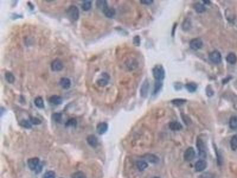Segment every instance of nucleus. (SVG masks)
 Here are the masks:
<instances>
[{
	"instance_id": "1",
	"label": "nucleus",
	"mask_w": 237,
	"mask_h": 178,
	"mask_svg": "<svg viewBox=\"0 0 237 178\" xmlns=\"http://www.w3.org/2000/svg\"><path fill=\"white\" fill-rule=\"evenodd\" d=\"M152 73L156 81H161L165 78V72L161 65H156L152 69Z\"/></svg>"
},
{
	"instance_id": "2",
	"label": "nucleus",
	"mask_w": 237,
	"mask_h": 178,
	"mask_svg": "<svg viewBox=\"0 0 237 178\" xmlns=\"http://www.w3.org/2000/svg\"><path fill=\"white\" fill-rule=\"evenodd\" d=\"M66 14L72 20L76 21L79 19L80 11L78 7L75 5H71L66 10Z\"/></svg>"
},
{
	"instance_id": "3",
	"label": "nucleus",
	"mask_w": 237,
	"mask_h": 178,
	"mask_svg": "<svg viewBox=\"0 0 237 178\" xmlns=\"http://www.w3.org/2000/svg\"><path fill=\"white\" fill-rule=\"evenodd\" d=\"M196 146L198 149V151H199V157L201 158L202 160L205 159L206 157V151L205 149V146L204 141H203V140L201 138H197Z\"/></svg>"
},
{
	"instance_id": "4",
	"label": "nucleus",
	"mask_w": 237,
	"mask_h": 178,
	"mask_svg": "<svg viewBox=\"0 0 237 178\" xmlns=\"http://www.w3.org/2000/svg\"><path fill=\"white\" fill-rule=\"evenodd\" d=\"M27 165L31 171H36L38 172V169H41L40 166V160L37 157L30 158L27 160Z\"/></svg>"
},
{
	"instance_id": "5",
	"label": "nucleus",
	"mask_w": 237,
	"mask_h": 178,
	"mask_svg": "<svg viewBox=\"0 0 237 178\" xmlns=\"http://www.w3.org/2000/svg\"><path fill=\"white\" fill-rule=\"evenodd\" d=\"M209 58L211 62L214 64H220L222 62V55L218 50H214L210 53Z\"/></svg>"
},
{
	"instance_id": "6",
	"label": "nucleus",
	"mask_w": 237,
	"mask_h": 178,
	"mask_svg": "<svg viewBox=\"0 0 237 178\" xmlns=\"http://www.w3.org/2000/svg\"><path fill=\"white\" fill-rule=\"evenodd\" d=\"M195 157V151L193 147H189L184 152V159L186 162H191Z\"/></svg>"
},
{
	"instance_id": "7",
	"label": "nucleus",
	"mask_w": 237,
	"mask_h": 178,
	"mask_svg": "<svg viewBox=\"0 0 237 178\" xmlns=\"http://www.w3.org/2000/svg\"><path fill=\"white\" fill-rule=\"evenodd\" d=\"M50 66H51V69L52 71H60L63 69L64 64L60 59H56L52 62Z\"/></svg>"
},
{
	"instance_id": "8",
	"label": "nucleus",
	"mask_w": 237,
	"mask_h": 178,
	"mask_svg": "<svg viewBox=\"0 0 237 178\" xmlns=\"http://www.w3.org/2000/svg\"><path fill=\"white\" fill-rule=\"evenodd\" d=\"M203 46V42L200 38H195L190 42V47L191 49L196 50Z\"/></svg>"
},
{
	"instance_id": "9",
	"label": "nucleus",
	"mask_w": 237,
	"mask_h": 178,
	"mask_svg": "<svg viewBox=\"0 0 237 178\" xmlns=\"http://www.w3.org/2000/svg\"><path fill=\"white\" fill-rule=\"evenodd\" d=\"M149 87V83L147 79H146L143 82L141 90H140V94L142 97H147L148 95V93Z\"/></svg>"
},
{
	"instance_id": "10",
	"label": "nucleus",
	"mask_w": 237,
	"mask_h": 178,
	"mask_svg": "<svg viewBox=\"0 0 237 178\" xmlns=\"http://www.w3.org/2000/svg\"><path fill=\"white\" fill-rule=\"evenodd\" d=\"M207 167V163L204 160H199L195 164V169L197 172H200L204 171Z\"/></svg>"
},
{
	"instance_id": "11",
	"label": "nucleus",
	"mask_w": 237,
	"mask_h": 178,
	"mask_svg": "<svg viewBox=\"0 0 237 178\" xmlns=\"http://www.w3.org/2000/svg\"><path fill=\"white\" fill-rule=\"evenodd\" d=\"M87 141L88 144L92 147H96L98 146V138L94 135H88L87 138Z\"/></svg>"
},
{
	"instance_id": "12",
	"label": "nucleus",
	"mask_w": 237,
	"mask_h": 178,
	"mask_svg": "<svg viewBox=\"0 0 237 178\" xmlns=\"http://www.w3.org/2000/svg\"><path fill=\"white\" fill-rule=\"evenodd\" d=\"M108 130V125L106 122H101L97 126V132L98 134H103L107 132Z\"/></svg>"
},
{
	"instance_id": "13",
	"label": "nucleus",
	"mask_w": 237,
	"mask_h": 178,
	"mask_svg": "<svg viewBox=\"0 0 237 178\" xmlns=\"http://www.w3.org/2000/svg\"><path fill=\"white\" fill-rule=\"evenodd\" d=\"M59 84H60L61 86L64 89H68L71 85L70 80L66 77L61 78L60 81H59Z\"/></svg>"
},
{
	"instance_id": "14",
	"label": "nucleus",
	"mask_w": 237,
	"mask_h": 178,
	"mask_svg": "<svg viewBox=\"0 0 237 178\" xmlns=\"http://www.w3.org/2000/svg\"><path fill=\"white\" fill-rule=\"evenodd\" d=\"M49 101L55 105H59L62 103V99L59 96L54 95L49 98Z\"/></svg>"
},
{
	"instance_id": "15",
	"label": "nucleus",
	"mask_w": 237,
	"mask_h": 178,
	"mask_svg": "<svg viewBox=\"0 0 237 178\" xmlns=\"http://www.w3.org/2000/svg\"><path fill=\"white\" fill-rule=\"evenodd\" d=\"M169 128L172 131H180L183 128V126L181 125V124L179 122H177V121H174V122H171L169 124Z\"/></svg>"
},
{
	"instance_id": "16",
	"label": "nucleus",
	"mask_w": 237,
	"mask_h": 178,
	"mask_svg": "<svg viewBox=\"0 0 237 178\" xmlns=\"http://www.w3.org/2000/svg\"><path fill=\"white\" fill-rule=\"evenodd\" d=\"M145 159L152 163H157L159 162V158L155 154H147L144 156Z\"/></svg>"
},
{
	"instance_id": "17",
	"label": "nucleus",
	"mask_w": 237,
	"mask_h": 178,
	"mask_svg": "<svg viewBox=\"0 0 237 178\" xmlns=\"http://www.w3.org/2000/svg\"><path fill=\"white\" fill-rule=\"evenodd\" d=\"M185 87L189 92L194 93L197 90L198 86L197 84L194 83H189L185 84Z\"/></svg>"
},
{
	"instance_id": "18",
	"label": "nucleus",
	"mask_w": 237,
	"mask_h": 178,
	"mask_svg": "<svg viewBox=\"0 0 237 178\" xmlns=\"http://www.w3.org/2000/svg\"><path fill=\"white\" fill-rule=\"evenodd\" d=\"M226 61L230 64H235L237 61V57L234 53H230L226 56Z\"/></svg>"
},
{
	"instance_id": "19",
	"label": "nucleus",
	"mask_w": 237,
	"mask_h": 178,
	"mask_svg": "<svg viewBox=\"0 0 237 178\" xmlns=\"http://www.w3.org/2000/svg\"><path fill=\"white\" fill-rule=\"evenodd\" d=\"M96 5L98 8H99L101 10H102L103 12H104L108 8L106 1H97Z\"/></svg>"
},
{
	"instance_id": "20",
	"label": "nucleus",
	"mask_w": 237,
	"mask_h": 178,
	"mask_svg": "<svg viewBox=\"0 0 237 178\" xmlns=\"http://www.w3.org/2000/svg\"><path fill=\"white\" fill-rule=\"evenodd\" d=\"M229 125L232 130L237 129V116H232L231 117L229 121Z\"/></svg>"
},
{
	"instance_id": "21",
	"label": "nucleus",
	"mask_w": 237,
	"mask_h": 178,
	"mask_svg": "<svg viewBox=\"0 0 237 178\" xmlns=\"http://www.w3.org/2000/svg\"><path fill=\"white\" fill-rule=\"evenodd\" d=\"M163 84L161 83V81H156L154 84V89L153 90V93L152 94L155 95L159 92V91L161 90L162 87H163Z\"/></svg>"
},
{
	"instance_id": "22",
	"label": "nucleus",
	"mask_w": 237,
	"mask_h": 178,
	"mask_svg": "<svg viewBox=\"0 0 237 178\" xmlns=\"http://www.w3.org/2000/svg\"><path fill=\"white\" fill-rule=\"evenodd\" d=\"M126 65H127V66H128V69L133 70L135 69V68L137 67L138 62L135 59H129V60H128Z\"/></svg>"
},
{
	"instance_id": "23",
	"label": "nucleus",
	"mask_w": 237,
	"mask_h": 178,
	"mask_svg": "<svg viewBox=\"0 0 237 178\" xmlns=\"http://www.w3.org/2000/svg\"><path fill=\"white\" fill-rule=\"evenodd\" d=\"M34 103L35 106L39 108H44L45 107L44 101L41 97H37L34 100Z\"/></svg>"
},
{
	"instance_id": "24",
	"label": "nucleus",
	"mask_w": 237,
	"mask_h": 178,
	"mask_svg": "<svg viewBox=\"0 0 237 178\" xmlns=\"http://www.w3.org/2000/svg\"><path fill=\"white\" fill-rule=\"evenodd\" d=\"M194 10H195L198 13H204L206 10V8L204 6V5H203L202 4H200V3L196 4L195 5H194Z\"/></svg>"
},
{
	"instance_id": "25",
	"label": "nucleus",
	"mask_w": 237,
	"mask_h": 178,
	"mask_svg": "<svg viewBox=\"0 0 237 178\" xmlns=\"http://www.w3.org/2000/svg\"><path fill=\"white\" fill-rule=\"evenodd\" d=\"M103 13L108 18H112L116 14V11L114 8H108L106 10H105Z\"/></svg>"
},
{
	"instance_id": "26",
	"label": "nucleus",
	"mask_w": 237,
	"mask_h": 178,
	"mask_svg": "<svg viewBox=\"0 0 237 178\" xmlns=\"http://www.w3.org/2000/svg\"><path fill=\"white\" fill-rule=\"evenodd\" d=\"M137 166L138 169L140 171H144L146 168H147V167L148 166L147 163L145 161H143V160H140L138 161V162L137 163Z\"/></svg>"
},
{
	"instance_id": "27",
	"label": "nucleus",
	"mask_w": 237,
	"mask_h": 178,
	"mask_svg": "<svg viewBox=\"0 0 237 178\" xmlns=\"http://www.w3.org/2000/svg\"><path fill=\"white\" fill-rule=\"evenodd\" d=\"M186 100L185 99H175L171 100V103L176 106H180L183 105H184V103H186Z\"/></svg>"
},
{
	"instance_id": "28",
	"label": "nucleus",
	"mask_w": 237,
	"mask_h": 178,
	"mask_svg": "<svg viewBox=\"0 0 237 178\" xmlns=\"http://www.w3.org/2000/svg\"><path fill=\"white\" fill-rule=\"evenodd\" d=\"M5 79L8 83H13L15 81V77L10 72H7L5 74Z\"/></svg>"
},
{
	"instance_id": "29",
	"label": "nucleus",
	"mask_w": 237,
	"mask_h": 178,
	"mask_svg": "<svg viewBox=\"0 0 237 178\" xmlns=\"http://www.w3.org/2000/svg\"><path fill=\"white\" fill-rule=\"evenodd\" d=\"M230 146L233 151L237 149V135H235L231 138L230 141Z\"/></svg>"
},
{
	"instance_id": "30",
	"label": "nucleus",
	"mask_w": 237,
	"mask_h": 178,
	"mask_svg": "<svg viewBox=\"0 0 237 178\" xmlns=\"http://www.w3.org/2000/svg\"><path fill=\"white\" fill-rule=\"evenodd\" d=\"M191 28V22L190 19H186L184 20L182 24V29L184 31L189 30Z\"/></svg>"
},
{
	"instance_id": "31",
	"label": "nucleus",
	"mask_w": 237,
	"mask_h": 178,
	"mask_svg": "<svg viewBox=\"0 0 237 178\" xmlns=\"http://www.w3.org/2000/svg\"><path fill=\"white\" fill-rule=\"evenodd\" d=\"M91 8V1H84L81 5V8L84 11H88Z\"/></svg>"
},
{
	"instance_id": "32",
	"label": "nucleus",
	"mask_w": 237,
	"mask_h": 178,
	"mask_svg": "<svg viewBox=\"0 0 237 178\" xmlns=\"http://www.w3.org/2000/svg\"><path fill=\"white\" fill-rule=\"evenodd\" d=\"M108 80H109L108 79H105L104 77H102L101 79H98L97 81V85L98 86H100V87H105V86H106L107 85V84H108Z\"/></svg>"
},
{
	"instance_id": "33",
	"label": "nucleus",
	"mask_w": 237,
	"mask_h": 178,
	"mask_svg": "<svg viewBox=\"0 0 237 178\" xmlns=\"http://www.w3.org/2000/svg\"><path fill=\"white\" fill-rule=\"evenodd\" d=\"M77 125V121L75 120V118H71L70 120L67 121V122L65 124V126L68 127V126H76Z\"/></svg>"
},
{
	"instance_id": "34",
	"label": "nucleus",
	"mask_w": 237,
	"mask_h": 178,
	"mask_svg": "<svg viewBox=\"0 0 237 178\" xmlns=\"http://www.w3.org/2000/svg\"><path fill=\"white\" fill-rule=\"evenodd\" d=\"M72 178H87V176L83 172L78 171L73 173Z\"/></svg>"
},
{
	"instance_id": "35",
	"label": "nucleus",
	"mask_w": 237,
	"mask_h": 178,
	"mask_svg": "<svg viewBox=\"0 0 237 178\" xmlns=\"http://www.w3.org/2000/svg\"><path fill=\"white\" fill-rule=\"evenodd\" d=\"M52 119L56 122H60L62 120V114L60 113H55L52 115Z\"/></svg>"
},
{
	"instance_id": "36",
	"label": "nucleus",
	"mask_w": 237,
	"mask_h": 178,
	"mask_svg": "<svg viewBox=\"0 0 237 178\" xmlns=\"http://www.w3.org/2000/svg\"><path fill=\"white\" fill-rule=\"evenodd\" d=\"M20 125L24 127V128H26L27 129H30L31 128V124L30 121L29 122L27 120H22L20 122Z\"/></svg>"
},
{
	"instance_id": "37",
	"label": "nucleus",
	"mask_w": 237,
	"mask_h": 178,
	"mask_svg": "<svg viewBox=\"0 0 237 178\" xmlns=\"http://www.w3.org/2000/svg\"><path fill=\"white\" fill-rule=\"evenodd\" d=\"M42 178H55V173L52 171H48L44 174Z\"/></svg>"
},
{
	"instance_id": "38",
	"label": "nucleus",
	"mask_w": 237,
	"mask_h": 178,
	"mask_svg": "<svg viewBox=\"0 0 237 178\" xmlns=\"http://www.w3.org/2000/svg\"><path fill=\"white\" fill-rule=\"evenodd\" d=\"M199 178H215V176L214 174L209 173V172H205L202 173Z\"/></svg>"
},
{
	"instance_id": "39",
	"label": "nucleus",
	"mask_w": 237,
	"mask_h": 178,
	"mask_svg": "<svg viewBox=\"0 0 237 178\" xmlns=\"http://www.w3.org/2000/svg\"><path fill=\"white\" fill-rule=\"evenodd\" d=\"M206 95L208 97H211L214 94V91L212 89V88L210 86H208L206 89Z\"/></svg>"
},
{
	"instance_id": "40",
	"label": "nucleus",
	"mask_w": 237,
	"mask_h": 178,
	"mask_svg": "<svg viewBox=\"0 0 237 178\" xmlns=\"http://www.w3.org/2000/svg\"><path fill=\"white\" fill-rule=\"evenodd\" d=\"M133 43L135 46H139L140 44H141V38H140V37L138 35L135 36L133 39Z\"/></svg>"
},
{
	"instance_id": "41",
	"label": "nucleus",
	"mask_w": 237,
	"mask_h": 178,
	"mask_svg": "<svg viewBox=\"0 0 237 178\" xmlns=\"http://www.w3.org/2000/svg\"><path fill=\"white\" fill-rule=\"evenodd\" d=\"M30 122L33 124V125H39L41 124V121L39 119L35 118V117H31L30 118Z\"/></svg>"
},
{
	"instance_id": "42",
	"label": "nucleus",
	"mask_w": 237,
	"mask_h": 178,
	"mask_svg": "<svg viewBox=\"0 0 237 178\" xmlns=\"http://www.w3.org/2000/svg\"><path fill=\"white\" fill-rule=\"evenodd\" d=\"M141 2L142 4H147V5H149V4H151L152 3H153L154 1H152V0H141Z\"/></svg>"
},
{
	"instance_id": "43",
	"label": "nucleus",
	"mask_w": 237,
	"mask_h": 178,
	"mask_svg": "<svg viewBox=\"0 0 237 178\" xmlns=\"http://www.w3.org/2000/svg\"><path fill=\"white\" fill-rule=\"evenodd\" d=\"M177 24L176 23H175L174 24V25L173 26V29H172V35H173V36H174V33H175V28H176V26H177Z\"/></svg>"
},
{
	"instance_id": "44",
	"label": "nucleus",
	"mask_w": 237,
	"mask_h": 178,
	"mask_svg": "<svg viewBox=\"0 0 237 178\" xmlns=\"http://www.w3.org/2000/svg\"><path fill=\"white\" fill-rule=\"evenodd\" d=\"M204 1V3L206 4H209L210 3V1H205V0H204V1Z\"/></svg>"
},
{
	"instance_id": "45",
	"label": "nucleus",
	"mask_w": 237,
	"mask_h": 178,
	"mask_svg": "<svg viewBox=\"0 0 237 178\" xmlns=\"http://www.w3.org/2000/svg\"><path fill=\"white\" fill-rule=\"evenodd\" d=\"M152 178H159V177H152Z\"/></svg>"
},
{
	"instance_id": "46",
	"label": "nucleus",
	"mask_w": 237,
	"mask_h": 178,
	"mask_svg": "<svg viewBox=\"0 0 237 178\" xmlns=\"http://www.w3.org/2000/svg\"><path fill=\"white\" fill-rule=\"evenodd\" d=\"M62 178H63V177H62Z\"/></svg>"
}]
</instances>
